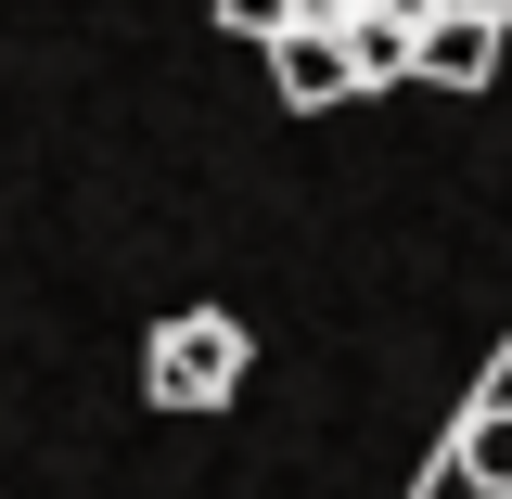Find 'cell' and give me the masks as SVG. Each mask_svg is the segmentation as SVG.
<instances>
[{"instance_id":"cell-4","label":"cell","mask_w":512,"mask_h":499,"mask_svg":"<svg viewBox=\"0 0 512 499\" xmlns=\"http://www.w3.org/2000/svg\"><path fill=\"white\" fill-rule=\"evenodd\" d=\"M448 474H461V499H512V397H487L448 436Z\"/></svg>"},{"instance_id":"cell-5","label":"cell","mask_w":512,"mask_h":499,"mask_svg":"<svg viewBox=\"0 0 512 499\" xmlns=\"http://www.w3.org/2000/svg\"><path fill=\"white\" fill-rule=\"evenodd\" d=\"M346 52H359V90H372V77H423V26H410V13H359Z\"/></svg>"},{"instance_id":"cell-3","label":"cell","mask_w":512,"mask_h":499,"mask_svg":"<svg viewBox=\"0 0 512 499\" xmlns=\"http://www.w3.org/2000/svg\"><path fill=\"white\" fill-rule=\"evenodd\" d=\"M423 77L436 90H487L500 77V26L487 13H423Z\"/></svg>"},{"instance_id":"cell-6","label":"cell","mask_w":512,"mask_h":499,"mask_svg":"<svg viewBox=\"0 0 512 499\" xmlns=\"http://www.w3.org/2000/svg\"><path fill=\"white\" fill-rule=\"evenodd\" d=\"M218 26H244V39H295V26H320L308 0H218Z\"/></svg>"},{"instance_id":"cell-7","label":"cell","mask_w":512,"mask_h":499,"mask_svg":"<svg viewBox=\"0 0 512 499\" xmlns=\"http://www.w3.org/2000/svg\"><path fill=\"white\" fill-rule=\"evenodd\" d=\"M448 13H487V26H500V13H512V0H448Z\"/></svg>"},{"instance_id":"cell-8","label":"cell","mask_w":512,"mask_h":499,"mask_svg":"<svg viewBox=\"0 0 512 499\" xmlns=\"http://www.w3.org/2000/svg\"><path fill=\"white\" fill-rule=\"evenodd\" d=\"M500 397H512V384H500Z\"/></svg>"},{"instance_id":"cell-1","label":"cell","mask_w":512,"mask_h":499,"mask_svg":"<svg viewBox=\"0 0 512 499\" xmlns=\"http://www.w3.org/2000/svg\"><path fill=\"white\" fill-rule=\"evenodd\" d=\"M231 384H244V320L192 308V320L154 333V397H167V410H218Z\"/></svg>"},{"instance_id":"cell-2","label":"cell","mask_w":512,"mask_h":499,"mask_svg":"<svg viewBox=\"0 0 512 499\" xmlns=\"http://www.w3.org/2000/svg\"><path fill=\"white\" fill-rule=\"evenodd\" d=\"M269 90L320 116V103H346L359 90V52H346V26H295V39H269Z\"/></svg>"}]
</instances>
